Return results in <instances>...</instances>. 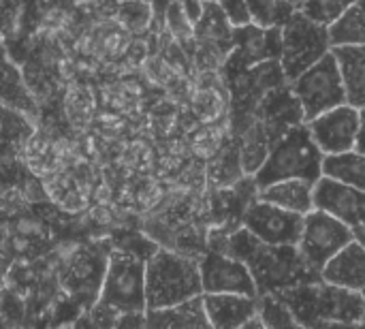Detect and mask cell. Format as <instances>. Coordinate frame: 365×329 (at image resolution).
<instances>
[{"instance_id": "cell-22", "label": "cell", "mask_w": 365, "mask_h": 329, "mask_svg": "<svg viewBox=\"0 0 365 329\" xmlns=\"http://www.w3.org/2000/svg\"><path fill=\"white\" fill-rule=\"evenodd\" d=\"M145 328H210L203 293L169 308L145 310Z\"/></svg>"}, {"instance_id": "cell-12", "label": "cell", "mask_w": 365, "mask_h": 329, "mask_svg": "<svg viewBox=\"0 0 365 329\" xmlns=\"http://www.w3.org/2000/svg\"><path fill=\"white\" fill-rule=\"evenodd\" d=\"M203 293H240L257 298V285L248 265L231 255L207 250L199 261Z\"/></svg>"}, {"instance_id": "cell-9", "label": "cell", "mask_w": 365, "mask_h": 329, "mask_svg": "<svg viewBox=\"0 0 365 329\" xmlns=\"http://www.w3.org/2000/svg\"><path fill=\"white\" fill-rule=\"evenodd\" d=\"M353 240H355L353 227H349L334 214L314 208L304 216V229L297 248L306 259V263L321 274L327 261Z\"/></svg>"}, {"instance_id": "cell-4", "label": "cell", "mask_w": 365, "mask_h": 329, "mask_svg": "<svg viewBox=\"0 0 365 329\" xmlns=\"http://www.w3.org/2000/svg\"><path fill=\"white\" fill-rule=\"evenodd\" d=\"M323 158L325 154L312 139L308 124H297L287 131L278 141L269 146V154L261 169L252 176L257 188H265L274 182L299 178L310 184L323 176Z\"/></svg>"}, {"instance_id": "cell-17", "label": "cell", "mask_w": 365, "mask_h": 329, "mask_svg": "<svg viewBox=\"0 0 365 329\" xmlns=\"http://www.w3.org/2000/svg\"><path fill=\"white\" fill-rule=\"evenodd\" d=\"M195 41L207 54L218 56L220 62H225V58L233 49V26L229 24L216 0L203 2V13L195 24Z\"/></svg>"}, {"instance_id": "cell-28", "label": "cell", "mask_w": 365, "mask_h": 329, "mask_svg": "<svg viewBox=\"0 0 365 329\" xmlns=\"http://www.w3.org/2000/svg\"><path fill=\"white\" fill-rule=\"evenodd\" d=\"M252 21L263 28L284 26V21L295 13L289 0H246Z\"/></svg>"}, {"instance_id": "cell-25", "label": "cell", "mask_w": 365, "mask_h": 329, "mask_svg": "<svg viewBox=\"0 0 365 329\" xmlns=\"http://www.w3.org/2000/svg\"><path fill=\"white\" fill-rule=\"evenodd\" d=\"M331 47L336 45H365V0L351 4L329 26Z\"/></svg>"}, {"instance_id": "cell-10", "label": "cell", "mask_w": 365, "mask_h": 329, "mask_svg": "<svg viewBox=\"0 0 365 329\" xmlns=\"http://www.w3.org/2000/svg\"><path fill=\"white\" fill-rule=\"evenodd\" d=\"M280 51H282V26L263 28L252 21L248 26L233 28V49L222 62V73L229 79L252 64L265 60H280Z\"/></svg>"}, {"instance_id": "cell-34", "label": "cell", "mask_w": 365, "mask_h": 329, "mask_svg": "<svg viewBox=\"0 0 365 329\" xmlns=\"http://www.w3.org/2000/svg\"><path fill=\"white\" fill-rule=\"evenodd\" d=\"M355 150L365 154V107H359V128H357Z\"/></svg>"}, {"instance_id": "cell-13", "label": "cell", "mask_w": 365, "mask_h": 329, "mask_svg": "<svg viewBox=\"0 0 365 329\" xmlns=\"http://www.w3.org/2000/svg\"><path fill=\"white\" fill-rule=\"evenodd\" d=\"M306 124L323 154L349 152L355 150V139L359 128V107L344 103L319 113Z\"/></svg>"}, {"instance_id": "cell-15", "label": "cell", "mask_w": 365, "mask_h": 329, "mask_svg": "<svg viewBox=\"0 0 365 329\" xmlns=\"http://www.w3.org/2000/svg\"><path fill=\"white\" fill-rule=\"evenodd\" d=\"M314 208L325 210L349 227H365V191L321 176L312 188Z\"/></svg>"}, {"instance_id": "cell-1", "label": "cell", "mask_w": 365, "mask_h": 329, "mask_svg": "<svg viewBox=\"0 0 365 329\" xmlns=\"http://www.w3.org/2000/svg\"><path fill=\"white\" fill-rule=\"evenodd\" d=\"M222 246L210 248L225 255H231L244 261L255 278L257 293H278L282 289L319 280L321 274L314 272L302 257L297 246H276L259 240L244 225L233 231H222Z\"/></svg>"}, {"instance_id": "cell-3", "label": "cell", "mask_w": 365, "mask_h": 329, "mask_svg": "<svg viewBox=\"0 0 365 329\" xmlns=\"http://www.w3.org/2000/svg\"><path fill=\"white\" fill-rule=\"evenodd\" d=\"M145 308V259L128 248L111 250L103 268L94 313L118 319L120 315H143Z\"/></svg>"}, {"instance_id": "cell-30", "label": "cell", "mask_w": 365, "mask_h": 329, "mask_svg": "<svg viewBox=\"0 0 365 329\" xmlns=\"http://www.w3.org/2000/svg\"><path fill=\"white\" fill-rule=\"evenodd\" d=\"M163 26L171 32L173 39H178L180 43L184 41H195V24L188 19L182 0H173L167 11H165V21Z\"/></svg>"}, {"instance_id": "cell-7", "label": "cell", "mask_w": 365, "mask_h": 329, "mask_svg": "<svg viewBox=\"0 0 365 329\" xmlns=\"http://www.w3.org/2000/svg\"><path fill=\"white\" fill-rule=\"evenodd\" d=\"M289 83L304 107L306 122H310L312 118H317L327 109L346 103L342 73L331 49Z\"/></svg>"}, {"instance_id": "cell-8", "label": "cell", "mask_w": 365, "mask_h": 329, "mask_svg": "<svg viewBox=\"0 0 365 329\" xmlns=\"http://www.w3.org/2000/svg\"><path fill=\"white\" fill-rule=\"evenodd\" d=\"M284 71L280 60H265L244 69L242 73L227 79L231 90V109H233V128L240 135L246 126L252 124L259 101L278 83H284Z\"/></svg>"}, {"instance_id": "cell-38", "label": "cell", "mask_w": 365, "mask_h": 329, "mask_svg": "<svg viewBox=\"0 0 365 329\" xmlns=\"http://www.w3.org/2000/svg\"><path fill=\"white\" fill-rule=\"evenodd\" d=\"M359 293H361V300H364V306H365V287L359 291Z\"/></svg>"}, {"instance_id": "cell-36", "label": "cell", "mask_w": 365, "mask_h": 329, "mask_svg": "<svg viewBox=\"0 0 365 329\" xmlns=\"http://www.w3.org/2000/svg\"><path fill=\"white\" fill-rule=\"evenodd\" d=\"M304 2H306V0H289V4H291V6H293L295 11H299Z\"/></svg>"}, {"instance_id": "cell-16", "label": "cell", "mask_w": 365, "mask_h": 329, "mask_svg": "<svg viewBox=\"0 0 365 329\" xmlns=\"http://www.w3.org/2000/svg\"><path fill=\"white\" fill-rule=\"evenodd\" d=\"M203 306L210 328L244 329L257 315V298L240 293H203Z\"/></svg>"}, {"instance_id": "cell-19", "label": "cell", "mask_w": 365, "mask_h": 329, "mask_svg": "<svg viewBox=\"0 0 365 329\" xmlns=\"http://www.w3.org/2000/svg\"><path fill=\"white\" fill-rule=\"evenodd\" d=\"M0 105L17 113H24L30 120L36 116L34 96L30 94V88L24 81L19 66L9 58L2 43V34H0Z\"/></svg>"}, {"instance_id": "cell-33", "label": "cell", "mask_w": 365, "mask_h": 329, "mask_svg": "<svg viewBox=\"0 0 365 329\" xmlns=\"http://www.w3.org/2000/svg\"><path fill=\"white\" fill-rule=\"evenodd\" d=\"M150 6H152V13H154V21L158 24V26H163V21H165V11H167V6L173 2V0H145ZM152 21V24H154Z\"/></svg>"}, {"instance_id": "cell-20", "label": "cell", "mask_w": 365, "mask_h": 329, "mask_svg": "<svg viewBox=\"0 0 365 329\" xmlns=\"http://www.w3.org/2000/svg\"><path fill=\"white\" fill-rule=\"evenodd\" d=\"M331 51L342 73L346 103L365 107V45H336Z\"/></svg>"}, {"instance_id": "cell-39", "label": "cell", "mask_w": 365, "mask_h": 329, "mask_svg": "<svg viewBox=\"0 0 365 329\" xmlns=\"http://www.w3.org/2000/svg\"><path fill=\"white\" fill-rule=\"evenodd\" d=\"M201 2H205V0H201Z\"/></svg>"}, {"instance_id": "cell-35", "label": "cell", "mask_w": 365, "mask_h": 329, "mask_svg": "<svg viewBox=\"0 0 365 329\" xmlns=\"http://www.w3.org/2000/svg\"><path fill=\"white\" fill-rule=\"evenodd\" d=\"M353 233H355V240L361 244L365 248V227L364 225H357V227H353Z\"/></svg>"}, {"instance_id": "cell-32", "label": "cell", "mask_w": 365, "mask_h": 329, "mask_svg": "<svg viewBox=\"0 0 365 329\" xmlns=\"http://www.w3.org/2000/svg\"><path fill=\"white\" fill-rule=\"evenodd\" d=\"M15 11V0H0V30L11 26V17Z\"/></svg>"}, {"instance_id": "cell-31", "label": "cell", "mask_w": 365, "mask_h": 329, "mask_svg": "<svg viewBox=\"0 0 365 329\" xmlns=\"http://www.w3.org/2000/svg\"><path fill=\"white\" fill-rule=\"evenodd\" d=\"M216 2L220 4L225 17L229 19V24L233 28L252 24V15H250V9H248L246 0H216Z\"/></svg>"}, {"instance_id": "cell-24", "label": "cell", "mask_w": 365, "mask_h": 329, "mask_svg": "<svg viewBox=\"0 0 365 329\" xmlns=\"http://www.w3.org/2000/svg\"><path fill=\"white\" fill-rule=\"evenodd\" d=\"M240 161H242V169L246 176H255L261 165L265 163L267 154H269V139L265 135L263 124L255 118L250 126H246L240 135Z\"/></svg>"}, {"instance_id": "cell-26", "label": "cell", "mask_w": 365, "mask_h": 329, "mask_svg": "<svg viewBox=\"0 0 365 329\" xmlns=\"http://www.w3.org/2000/svg\"><path fill=\"white\" fill-rule=\"evenodd\" d=\"M32 135L30 118L0 105V158L17 152Z\"/></svg>"}, {"instance_id": "cell-29", "label": "cell", "mask_w": 365, "mask_h": 329, "mask_svg": "<svg viewBox=\"0 0 365 329\" xmlns=\"http://www.w3.org/2000/svg\"><path fill=\"white\" fill-rule=\"evenodd\" d=\"M357 0H306L302 4V13L319 24L331 26L351 4H355Z\"/></svg>"}, {"instance_id": "cell-37", "label": "cell", "mask_w": 365, "mask_h": 329, "mask_svg": "<svg viewBox=\"0 0 365 329\" xmlns=\"http://www.w3.org/2000/svg\"><path fill=\"white\" fill-rule=\"evenodd\" d=\"M2 283H4V272L0 270V289H2Z\"/></svg>"}, {"instance_id": "cell-6", "label": "cell", "mask_w": 365, "mask_h": 329, "mask_svg": "<svg viewBox=\"0 0 365 329\" xmlns=\"http://www.w3.org/2000/svg\"><path fill=\"white\" fill-rule=\"evenodd\" d=\"M331 49L329 26L306 17L295 11L282 26V51L280 64L287 81L299 77L308 66L321 60Z\"/></svg>"}, {"instance_id": "cell-14", "label": "cell", "mask_w": 365, "mask_h": 329, "mask_svg": "<svg viewBox=\"0 0 365 329\" xmlns=\"http://www.w3.org/2000/svg\"><path fill=\"white\" fill-rule=\"evenodd\" d=\"M255 118L263 124L265 135L269 139V146L274 141H278L293 126L306 122L304 107H302L299 98L295 96L289 81L278 83L265 92V96L257 105Z\"/></svg>"}, {"instance_id": "cell-5", "label": "cell", "mask_w": 365, "mask_h": 329, "mask_svg": "<svg viewBox=\"0 0 365 329\" xmlns=\"http://www.w3.org/2000/svg\"><path fill=\"white\" fill-rule=\"evenodd\" d=\"M203 293L199 261L156 248L145 259V310L169 308Z\"/></svg>"}, {"instance_id": "cell-23", "label": "cell", "mask_w": 365, "mask_h": 329, "mask_svg": "<svg viewBox=\"0 0 365 329\" xmlns=\"http://www.w3.org/2000/svg\"><path fill=\"white\" fill-rule=\"evenodd\" d=\"M323 176L365 191V154L357 150H349L340 154H325Z\"/></svg>"}, {"instance_id": "cell-11", "label": "cell", "mask_w": 365, "mask_h": 329, "mask_svg": "<svg viewBox=\"0 0 365 329\" xmlns=\"http://www.w3.org/2000/svg\"><path fill=\"white\" fill-rule=\"evenodd\" d=\"M242 225L267 244L297 246L304 229V214L284 210L257 197L244 210Z\"/></svg>"}, {"instance_id": "cell-2", "label": "cell", "mask_w": 365, "mask_h": 329, "mask_svg": "<svg viewBox=\"0 0 365 329\" xmlns=\"http://www.w3.org/2000/svg\"><path fill=\"white\" fill-rule=\"evenodd\" d=\"M276 295L289 306L299 328L359 325L365 319L359 291L329 285L323 278L282 289Z\"/></svg>"}, {"instance_id": "cell-21", "label": "cell", "mask_w": 365, "mask_h": 329, "mask_svg": "<svg viewBox=\"0 0 365 329\" xmlns=\"http://www.w3.org/2000/svg\"><path fill=\"white\" fill-rule=\"evenodd\" d=\"M312 188L314 184L299 180V178H289L274 182L265 188H259L257 197L263 201H269L274 206H280L284 210L297 212V214H308L314 210V199H312Z\"/></svg>"}, {"instance_id": "cell-27", "label": "cell", "mask_w": 365, "mask_h": 329, "mask_svg": "<svg viewBox=\"0 0 365 329\" xmlns=\"http://www.w3.org/2000/svg\"><path fill=\"white\" fill-rule=\"evenodd\" d=\"M257 315H259L263 328H299L293 313L289 310V306L276 293L257 295Z\"/></svg>"}, {"instance_id": "cell-18", "label": "cell", "mask_w": 365, "mask_h": 329, "mask_svg": "<svg viewBox=\"0 0 365 329\" xmlns=\"http://www.w3.org/2000/svg\"><path fill=\"white\" fill-rule=\"evenodd\" d=\"M321 278L329 285L361 291L365 287V248L357 242H349L342 250H338L327 265L321 270Z\"/></svg>"}]
</instances>
